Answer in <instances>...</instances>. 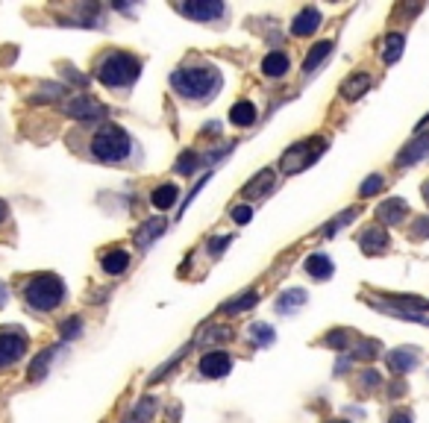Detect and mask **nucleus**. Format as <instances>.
<instances>
[{
    "label": "nucleus",
    "mask_w": 429,
    "mask_h": 423,
    "mask_svg": "<svg viewBox=\"0 0 429 423\" xmlns=\"http://www.w3.org/2000/svg\"><path fill=\"white\" fill-rule=\"evenodd\" d=\"M170 85H174V92L180 97H186V101H194V103H203V101H212V97L220 92V74L215 68H177L170 74Z\"/></svg>",
    "instance_id": "f257e3e1"
},
{
    "label": "nucleus",
    "mask_w": 429,
    "mask_h": 423,
    "mask_svg": "<svg viewBox=\"0 0 429 423\" xmlns=\"http://www.w3.org/2000/svg\"><path fill=\"white\" fill-rule=\"evenodd\" d=\"M94 77L100 80L106 89H130V85L141 77V62L132 53L112 51L97 62Z\"/></svg>",
    "instance_id": "f03ea898"
},
{
    "label": "nucleus",
    "mask_w": 429,
    "mask_h": 423,
    "mask_svg": "<svg viewBox=\"0 0 429 423\" xmlns=\"http://www.w3.org/2000/svg\"><path fill=\"white\" fill-rule=\"evenodd\" d=\"M24 300L35 312H53L65 300V282L56 273H35V277L24 285Z\"/></svg>",
    "instance_id": "7ed1b4c3"
},
{
    "label": "nucleus",
    "mask_w": 429,
    "mask_h": 423,
    "mask_svg": "<svg viewBox=\"0 0 429 423\" xmlns=\"http://www.w3.org/2000/svg\"><path fill=\"white\" fill-rule=\"evenodd\" d=\"M132 153V139L127 130H121L118 123H103L91 139V156L100 162H124Z\"/></svg>",
    "instance_id": "20e7f679"
},
{
    "label": "nucleus",
    "mask_w": 429,
    "mask_h": 423,
    "mask_svg": "<svg viewBox=\"0 0 429 423\" xmlns=\"http://www.w3.org/2000/svg\"><path fill=\"white\" fill-rule=\"evenodd\" d=\"M30 338L27 332H21L18 327H3L0 329V370H6L12 365H18L27 356Z\"/></svg>",
    "instance_id": "39448f33"
},
{
    "label": "nucleus",
    "mask_w": 429,
    "mask_h": 423,
    "mask_svg": "<svg viewBox=\"0 0 429 423\" xmlns=\"http://www.w3.org/2000/svg\"><path fill=\"white\" fill-rule=\"evenodd\" d=\"M324 139H309V141H297V144H291L286 156H283V171L286 173H294V171H303V168H309L312 162L324 153Z\"/></svg>",
    "instance_id": "423d86ee"
},
{
    "label": "nucleus",
    "mask_w": 429,
    "mask_h": 423,
    "mask_svg": "<svg viewBox=\"0 0 429 423\" xmlns=\"http://www.w3.org/2000/svg\"><path fill=\"white\" fill-rule=\"evenodd\" d=\"M62 109L73 121H103L106 118V106L100 101H94L91 94H73Z\"/></svg>",
    "instance_id": "0eeeda50"
},
{
    "label": "nucleus",
    "mask_w": 429,
    "mask_h": 423,
    "mask_svg": "<svg viewBox=\"0 0 429 423\" xmlns=\"http://www.w3.org/2000/svg\"><path fill=\"white\" fill-rule=\"evenodd\" d=\"M198 370L206 379H224L232 370V356L227 350H209V353H203Z\"/></svg>",
    "instance_id": "6e6552de"
},
{
    "label": "nucleus",
    "mask_w": 429,
    "mask_h": 423,
    "mask_svg": "<svg viewBox=\"0 0 429 423\" xmlns=\"http://www.w3.org/2000/svg\"><path fill=\"white\" fill-rule=\"evenodd\" d=\"M180 12H182L186 18H191V21H203V24H209V21L224 18L227 6H224V3H218V0H191V3H182Z\"/></svg>",
    "instance_id": "1a4fd4ad"
},
{
    "label": "nucleus",
    "mask_w": 429,
    "mask_h": 423,
    "mask_svg": "<svg viewBox=\"0 0 429 423\" xmlns=\"http://www.w3.org/2000/svg\"><path fill=\"white\" fill-rule=\"evenodd\" d=\"M317 27H321V12H317L315 6H306L303 12H297L291 21V33L300 35V39H306V35H315Z\"/></svg>",
    "instance_id": "9d476101"
},
{
    "label": "nucleus",
    "mask_w": 429,
    "mask_h": 423,
    "mask_svg": "<svg viewBox=\"0 0 429 423\" xmlns=\"http://www.w3.org/2000/svg\"><path fill=\"white\" fill-rule=\"evenodd\" d=\"M359 247L367 253V256H379V253H385L388 250V232L385 230H379V227H371V230H365L362 232V239H359Z\"/></svg>",
    "instance_id": "9b49d317"
},
{
    "label": "nucleus",
    "mask_w": 429,
    "mask_h": 423,
    "mask_svg": "<svg viewBox=\"0 0 429 423\" xmlns=\"http://www.w3.org/2000/svg\"><path fill=\"white\" fill-rule=\"evenodd\" d=\"M165 218H150V221H144L141 227L136 230V244H139V250H147V247H150L159 235L165 232Z\"/></svg>",
    "instance_id": "f8f14e48"
},
{
    "label": "nucleus",
    "mask_w": 429,
    "mask_h": 423,
    "mask_svg": "<svg viewBox=\"0 0 429 423\" xmlns=\"http://www.w3.org/2000/svg\"><path fill=\"white\" fill-rule=\"evenodd\" d=\"M130 253L127 250H121V247H115V250H106L103 256H100V268L109 273V277H121L127 268H130Z\"/></svg>",
    "instance_id": "ddd939ff"
},
{
    "label": "nucleus",
    "mask_w": 429,
    "mask_h": 423,
    "mask_svg": "<svg viewBox=\"0 0 429 423\" xmlns=\"http://www.w3.org/2000/svg\"><path fill=\"white\" fill-rule=\"evenodd\" d=\"M177 200H180V189H177L174 182H162V185H156L153 194H150V203H153V209H159V212H168Z\"/></svg>",
    "instance_id": "4468645a"
},
{
    "label": "nucleus",
    "mask_w": 429,
    "mask_h": 423,
    "mask_svg": "<svg viewBox=\"0 0 429 423\" xmlns=\"http://www.w3.org/2000/svg\"><path fill=\"white\" fill-rule=\"evenodd\" d=\"M306 303V291L303 288H288L277 297V315H294L300 312V306Z\"/></svg>",
    "instance_id": "2eb2a0df"
},
{
    "label": "nucleus",
    "mask_w": 429,
    "mask_h": 423,
    "mask_svg": "<svg viewBox=\"0 0 429 423\" xmlns=\"http://www.w3.org/2000/svg\"><path fill=\"white\" fill-rule=\"evenodd\" d=\"M333 259L329 256H324V253H312L309 259H306V273L309 277H315V279H329L333 277Z\"/></svg>",
    "instance_id": "dca6fc26"
},
{
    "label": "nucleus",
    "mask_w": 429,
    "mask_h": 423,
    "mask_svg": "<svg viewBox=\"0 0 429 423\" xmlns=\"http://www.w3.org/2000/svg\"><path fill=\"white\" fill-rule=\"evenodd\" d=\"M262 74L265 77H286L288 74V56L279 53V51H271L262 59Z\"/></svg>",
    "instance_id": "f3484780"
},
{
    "label": "nucleus",
    "mask_w": 429,
    "mask_h": 423,
    "mask_svg": "<svg viewBox=\"0 0 429 423\" xmlns=\"http://www.w3.org/2000/svg\"><path fill=\"white\" fill-rule=\"evenodd\" d=\"M271 189H274V171H259L247 185H244V197H262Z\"/></svg>",
    "instance_id": "a211bd4d"
},
{
    "label": "nucleus",
    "mask_w": 429,
    "mask_h": 423,
    "mask_svg": "<svg viewBox=\"0 0 429 423\" xmlns=\"http://www.w3.org/2000/svg\"><path fill=\"white\" fill-rule=\"evenodd\" d=\"M256 118H259V115H256V106L250 101H238L236 106L229 109V121L236 123V127H253Z\"/></svg>",
    "instance_id": "6ab92c4d"
},
{
    "label": "nucleus",
    "mask_w": 429,
    "mask_h": 423,
    "mask_svg": "<svg viewBox=\"0 0 429 423\" xmlns=\"http://www.w3.org/2000/svg\"><path fill=\"white\" fill-rule=\"evenodd\" d=\"M259 297H262L259 291H244V294L236 297V300H227L220 312L224 315H241V312H247V309H253L256 303H259Z\"/></svg>",
    "instance_id": "aec40b11"
},
{
    "label": "nucleus",
    "mask_w": 429,
    "mask_h": 423,
    "mask_svg": "<svg viewBox=\"0 0 429 423\" xmlns=\"http://www.w3.org/2000/svg\"><path fill=\"white\" fill-rule=\"evenodd\" d=\"M333 53V42H317L309 53H306V59H303V74H315L317 71V65Z\"/></svg>",
    "instance_id": "412c9836"
},
{
    "label": "nucleus",
    "mask_w": 429,
    "mask_h": 423,
    "mask_svg": "<svg viewBox=\"0 0 429 423\" xmlns=\"http://www.w3.org/2000/svg\"><path fill=\"white\" fill-rule=\"evenodd\" d=\"M367 89H371V77H367V74H353V77L341 85V94H344L347 101H356Z\"/></svg>",
    "instance_id": "4be33fe9"
},
{
    "label": "nucleus",
    "mask_w": 429,
    "mask_h": 423,
    "mask_svg": "<svg viewBox=\"0 0 429 423\" xmlns=\"http://www.w3.org/2000/svg\"><path fill=\"white\" fill-rule=\"evenodd\" d=\"M426 153H429V139H418L397 156V165H414V162H418L421 156H426Z\"/></svg>",
    "instance_id": "5701e85b"
},
{
    "label": "nucleus",
    "mask_w": 429,
    "mask_h": 423,
    "mask_svg": "<svg viewBox=\"0 0 429 423\" xmlns=\"http://www.w3.org/2000/svg\"><path fill=\"white\" fill-rule=\"evenodd\" d=\"M379 218H383L385 223H397V221H403L406 218V203L403 200H385L383 206H379Z\"/></svg>",
    "instance_id": "b1692460"
},
{
    "label": "nucleus",
    "mask_w": 429,
    "mask_h": 423,
    "mask_svg": "<svg viewBox=\"0 0 429 423\" xmlns=\"http://www.w3.org/2000/svg\"><path fill=\"white\" fill-rule=\"evenodd\" d=\"M203 168V159L194 153V150H186L180 159H177V173H182V177H194Z\"/></svg>",
    "instance_id": "393cba45"
},
{
    "label": "nucleus",
    "mask_w": 429,
    "mask_h": 423,
    "mask_svg": "<svg viewBox=\"0 0 429 423\" xmlns=\"http://www.w3.org/2000/svg\"><path fill=\"white\" fill-rule=\"evenodd\" d=\"M388 362L397 373H406V370H412L414 365H418V356H414V350H394L388 356Z\"/></svg>",
    "instance_id": "a878e982"
},
{
    "label": "nucleus",
    "mask_w": 429,
    "mask_h": 423,
    "mask_svg": "<svg viewBox=\"0 0 429 423\" xmlns=\"http://www.w3.org/2000/svg\"><path fill=\"white\" fill-rule=\"evenodd\" d=\"M53 356H56V347H51V350H44V353L35 356V362L30 365V379L33 382H39L47 373V368H51V362H53Z\"/></svg>",
    "instance_id": "bb28decb"
},
{
    "label": "nucleus",
    "mask_w": 429,
    "mask_h": 423,
    "mask_svg": "<svg viewBox=\"0 0 429 423\" xmlns=\"http://www.w3.org/2000/svg\"><path fill=\"white\" fill-rule=\"evenodd\" d=\"M250 338H253V344L256 347H268V344H274V329L268 327V323H253L250 327Z\"/></svg>",
    "instance_id": "cd10ccee"
},
{
    "label": "nucleus",
    "mask_w": 429,
    "mask_h": 423,
    "mask_svg": "<svg viewBox=\"0 0 429 423\" xmlns=\"http://www.w3.org/2000/svg\"><path fill=\"white\" fill-rule=\"evenodd\" d=\"M400 53H403V35L400 33H391L388 39H385V51H383V59L388 62H397L400 59Z\"/></svg>",
    "instance_id": "c85d7f7f"
},
{
    "label": "nucleus",
    "mask_w": 429,
    "mask_h": 423,
    "mask_svg": "<svg viewBox=\"0 0 429 423\" xmlns=\"http://www.w3.org/2000/svg\"><path fill=\"white\" fill-rule=\"evenodd\" d=\"M80 335H82V318L73 315V318H68L62 323V338L65 341H73V338H80Z\"/></svg>",
    "instance_id": "c756f323"
},
{
    "label": "nucleus",
    "mask_w": 429,
    "mask_h": 423,
    "mask_svg": "<svg viewBox=\"0 0 429 423\" xmlns=\"http://www.w3.org/2000/svg\"><path fill=\"white\" fill-rule=\"evenodd\" d=\"M353 218H356V209H347L344 215L335 218V221H333V223H329V227L324 230V239H333V232H335V230H341V227H344V223H350Z\"/></svg>",
    "instance_id": "7c9ffc66"
},
{
    "label": "nucleus",
    "mask_w": 429,
    "mask_h": 423,
    "mask_svg": "<svg viewBox=\"0 0 429 423\" xmlns=\"http://www.w3.org/2000/svg\"><path fill=\"white\" fill-rule=\"evenodd\" d=\"M379 189H383V177H379V173H374V177H367L365 182H362V197H371V194H376Z\"/></svg>",
    "instance_id": "2f4dec72"
},
{
    "label": "nucleus",
    "mask_w": 429,
    "mask_h": 423,
    "mask_svg": "<svg viewBox=\"0 0 429 423\" xmlns=\"http://www.w3.org/2000/svg\"><path fill=\"white\" fill-rule=\"evenodd\" d=\"M229 218L236 221V223H250L253 221V209L244 203V206H236V209H229Z\"/></svg>",
    "instance_id": "473e14b6"
},
{
    "label": "nucleus",
    "mask_w": 429,
    "mask_h": 423,
    "mask_svg": "<svg viewBox=\"0 0 429 423\" xmlns=\"http://www.w3.org/2000/svg\"><path fill=\"white\" fill-rule=\"evenodd\" d=\"M59 94H65V89H62V85H56V83H51V85H44V89L39 92L35 101H42V97H44V101H53V97H59Z\"/></svg>",
    "instance_id": "72a5a7b5"
},
{
    "label": "nucleus",
    "mask_w": 429,
    "mask_h": 423,
    "mask_svg": "<svg viewBox=\"0 0 429 423\" xmlns=\"http://www.w3.org/2000/svg\"><path fill=\"white\" fill-rule=\"evenodd\" d=\"M229 329H224V327H209L203 332V338H212V341H224V338H229Z\"/></svg>",
    "instance_id": "f704fd0d"
},
{
    "label": "nucleus",
    "mask_w": 429,
    "mask_h": 423,
    "mask_svg": "<svg viewBox=\"0 0 429 423\" xmlns=\"http://www.w3.org/2000/svg\"><path fill=\"white\" fill-rule=\"evenodd\" d=\"M344 341H347V335H344V332H333V335H329V338H324V344H329V347H338V350H341V347H344Z\"/></svg>",
    "instance_id": "c9c22d12"
},
{
    "label": "nucleus",
    "mask_w": 429,
    "mask_h": 423,
    "mask_svg": "<svg viewBox=\"0 0 429 423\" xmlns=\"http://www.w3.org/2000/svg\"><path fill=\"white\" fill-rule=\"evenodd\" d=\"M229 241H232V235H220V239H215V241L209 244V250H212V253H220V250H224V247H227Z\"/></svg>",
    "instance_id": "e433bc0d"
},
{
    "label": "nucleus",
    "mask_w": 429,
    "mask_h": 423,
    "mask_svg": "<svg viewBox=\"0 0 429 423\" xmlns=\"http://www.w3.org/2000/svg\"><path fill=\"white\" fill-rule=\"evenodd\" d=\"M414 235H418V239H426V235H429V218H423L418 227H414Z\"/></svg>",
    "instance_id": "4c0bfd02"
},
{
    "label": "nucleus",
    "mask_w": 429,
    "mask_h": 423,
    "mask_svg": "<svg viewBox=\"0 0 429 423\" xmlns=\"http://www.w3.org/2000/svg\"><path fill=\"white\" fill-rule=\"evenodd\" d=\"M391 423H412V415L409 412H397L394 417H391Z\"/></svg>",
    "instance_id": "58836bf2"
},
{
    "label": "nucleus",
    "mask_w": 429,
    "mask_h": 423,
    "mask_svg": "<svg viewBox=\"0 0 429 423\" xmlns=\"http://www.w3.org/2000/svg\"><path fill=\"white\" fill-rule=\"evenodd\" d=\"M6 300H9V288H6V285H3V282H0V309H3V306H6Z\"/></svg>",
    "instance_id": "ea45409f"
},
{
    "label": "nucleus",
    "mask_w": 429,
    "mask_h": 423,
    "mask_svg": "<svg viewBox=\"0 0 429 423\" xmlns=\"http://www.w3.org/2000/svg\"><path fill=\"white\" fill-rule=\"evenodd\" d=\"M6 215H9V209H6V203H3V200H0V223L6 221Z\"/></svg>",
    "instance_id": "a19ab883"
}]
</instances>
